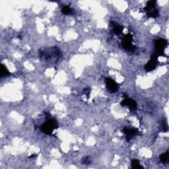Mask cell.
<instances>
[{
  "label": "cell",
  "mask_w": 169,
  "mask_h": 169,
  "mask_svg": "<svg viewBox=\"0 0 169 169\" xmlns=\"http://www.w3.org/2000/svg\"><path fill=\"white\" fill-rule=\"evenodd\" d=\"M39 53L41 58L44 57L46 60L52 62L57 61L61 56V52L57 47H52L44 51H40Z\"/></svg>",
  "instance_id": "cell-1"
},
{
  "label": "cell",
  "mask_w": 169,
  "mask_h": 169,
  "mask_svg": "<svg viewBox=\"0 0 169 169\" xmlns=\"http://www.w3.org/2000/svg\"><path fill=\"white\" fill-rule=\"evenodd\" d=\"M57 128H58V124L56 120L50 117L40 126V130L46 135H52L53 130Z\"/></svg>",
  "instance_id": "cell-2"
},
{
  "label": "cell",
  "mask_w": 169,
  "mask_h": 169,
  "mask_svg": "<svg viewBox=\"0 0 169 169\" xmlns=\"http://www.w3.org/2000/svg\"><path fill=\"white\" fill-rule=\"evenodd\" d=\"M167 40L163 38H160L155 40V52L153 53L152 56L157 58L159 56L164 55V50L167 46Z\"/></svg>",
  "instance_id": "cell-3"
},
{
  "label": "cell",
  "mask_w": 169,
  "mask_h": 169,
  "mask_svg": "<svg viewBox=\"0 0 169 169\" xmlns=\"http://www.w3.org/2000/svg\"><path fill=\"white\" fill-rule=\"evenodd\" d=\"M132 36L130 34H128L124 36L122 39V46L126 51L134 52L136 50V47L132 44Z\"/></svg>",
  "instance_id": "cell-4"
},
{
  "label": "cell",
  "mask_w": 169,
  "mask_h": 169,
  "mask_svg": "<svg viewBox=\"0 0 169 169\" xmlns=\"http://www.w3.org/2000/svg\"><path fill=\"white\" fill-rule=\"evenodd\" d=\"M105 83L107 87V89L110 93H116L118 90L119 86L116 81H114L111 78H106L105 79Z\"/></svg>",
  "instance_id": "cell-5"
},
{
  "label": "cell",
  "mask_w": 169,
  "mask_h": 169,
  "mask_svg": "<svg viewBox=\"0 0 169 169\" xmlns=\"http://www.w3.org/2000/svg\"><path fill=\"white\" fill-rule=\"evenodd\" d=\"M121 106H128L130 110H135L137 109V103L132 98L126 97L121 102Z\"/></svg>",
  "instance_id": "cell-6"
},
{
  "label": "cell",
  "mask_w": 169,
  "mask_h": 169,
  "mask_svg": "<svg viewBox=\"0 0 169 169\" xmlns=\"http://www.w3.org/2000/svg\"><path fill=\"white\" fill-rule=\"evenodd\" d=\"M124 133L126 134V140L128 142L131 140L132 138H133L134 136H136V135L138 134V130L136 128H124L123 129Z\"/></svg>",
  "instance_id": "cell-7"
},
{
  "label": "cell",
  "mask_w": 169,
  "mask_h": 169,
  "mask_svg": "<svg viewBox=\"0 0 169 169\" xmlns=\"http://www.w3.org/2000/svg\"><path fill=\"white\" fill-rule=\"evenodd\" d=\"M157 65V58L152 56L151 59L145 65V69L146 71H151L154 70Z\"/></svg>",
  "instance_id": "cell-8"
},
{
  "label": "cell",
  "mask_w": 169,
  "mask_h": 169,
  "mask_svg": "<svg viewBox=\"0 0 169 169\" xmlns=\"http://www.w3.org/2000/svg\"><path fill=\"white\" fill-rule=\"evenodd\" d=\"M111 25H112V28H113V32L116 35H120L123 32V29L124 27L121 25H120L118 23L113 22V21H111L110 22Z\"/></svg>",
  "instance_id": "cell-9"
},
{
  "label": "cell",
  "mask_w": 169,
  "mask_h": 169,
  "mask_svg": "<svg viewBox=\"0 0 169 169\" xmlns=\"http://www.w3.org/2000/svg\"><path fill=\"white\" fill-rule=\"evenodd\" d=\"M155 6H156V1H149L147 3V5L145 6V7L144 8V9L146 11L149 12L150 11L153 10V9H155Z\"/></svg>",
  "instance_id": "cell-10"
},
{
  "label": "cell",
  "mask_w": 169,
  "mask_h": 169,
  "mask_svg": "<svg viewBox=\"0 0 169 169\" xmlns=\"http://www.w3.org/2000/svg\"><path fill=\"white\" fill-rule=\"evenodd\" d=\"M11 75V73L7 68V67L3 64H1V77H7Z\"/></svg>",
  "instance_id": "cell-11"
},
{
  "label": "cell",
  "mask_w": 169,
  "mask_h": 169,
  "mask_svg": "<svg viewBox=\"0 0 169 169\" xmlns=\"http://www.w3.org/2000/svg\"><path fill=\"white\" fill-rule=\"evenodd\" d=\"M132 167L135 169L143 168V166L140 164V160L138 159H133L132 160Z\"/></svg>",
  "instance_id": "cell-12"
},
{
  "label": "cell",
  "mask_w": 169,
  "mask_h": 169,
  "mask_svg": "<svg viewBox=\"0 0 169 169\" xmlns=\"http://www.w3.org/2000/svg\"><path fill=\"white\" fill-rule=\"evenodd\" d=\"M168 158H169V153L168 151L166 152V153H162L161 155L160 156V160L162 163H166L168 161Z\"/></svg>",
  "instance_id": "cell-13"
},
{
  "label": "cell",
  "mask_w": 169,
  "mask_h": 169,
  "mask_svg": "<svg viewBox=\"0 0 169 169\" xmlns=\"http://www.w3.org/2000/svg\"><path fill=\"white\" fill-rule=\"evenodd\" d=\"M61 12L65 15H72L73 13V9L69 6H63L61 9Z\"/></svg>",
  "instance_id": "cell-14"
},
{
  "label": "cell",
  "mask_w": 169,
  "mask_h": 169,
  "mask_svg": "<svg viewBox=\"0 0 169 169\" xmlns=\"http://www.w3.org/2000/svg\"><path fill=\"white\" fill-rule=\"evenodd\" d=\"M147 15L152 18H156L159 15V11L157 9H153V10L150 11L147 13Z\"/></svg>",
  "instance_id": "cell-15"
},
{
  "label": "cell",
  "mask_w": 169,
  "mask_h": 169,
  "mask_svg": "<svg viewBox=\"0 0 169 169\" xmlns=\"http://www.w3.org/2000/svg\"><path fill=\"white\" fill-rule=\"evenodd\" d=\"M91 162H92V160L91 159V157H85L83 159L82 164H85V165H89V164L91 163Z\"/></svg>",
  "instance_id": "cell-16"
},
{
  "label": "cell",
  "mask_w": 169,
  "mask_h": 169,
  "mask_svg": "<svg viewBox=\"0 0 169 169\" xmlns=\"http://www.w3.org/2000/svg\"><path fill=\"white\" fill-rule=\"evenodd\" d=\"M162 128L164 132H167L168 131V126L166 124L165 122H163L162 124Z\"/></svg>",
  "instance_id": "cell-17"
},
{
  "label": "cell",
  "mask_w": 169,
  "mask_h": 169,
  "mask_svg": "<svg viewBox=\"0 0 169 169\" xmlns=\"http://www.w3.org/2000/svg\"><path fill=\"white\" fill-rule=\"evenodd\" d=\"M36 155H31V157H30V158H33V157H36Z\"/></svg>",
  "instance_id": "cell-18"
}]
</instances>
